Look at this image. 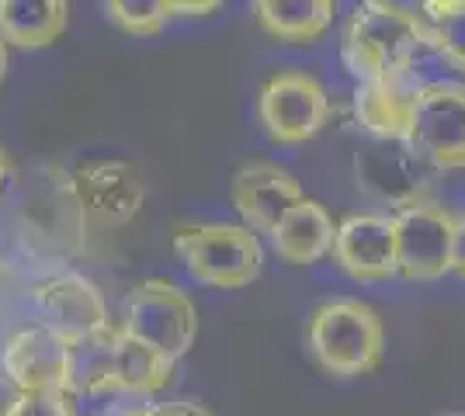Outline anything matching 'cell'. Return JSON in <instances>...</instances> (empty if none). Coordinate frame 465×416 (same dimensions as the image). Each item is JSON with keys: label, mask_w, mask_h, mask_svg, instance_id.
Listing matches in <instances>:
<instances>
[{"label": "cell", "mask_w": 465, "mask_h": 416, "mask_svg": "<svg viewBox=\"0 0 465 416\" xmlns=\"http://www.w3.org/2000/svg\"><path fill=\"white\" fill-rule=\"evenodd\" d=\"M306 198L299 180L292 178L285 167L257 160L236 170L232 178V208L240 212L243 226L251 233H268L285 218L289 208H295L299 201Z\"/></svg>", "instance_id": "4fadbf2b"}, {"label": "cell", "mask_w": 465, "mask_h": 416, "mask_svg": "<svg viewBox=\"0 0 465 416\" xmlns=\"http://www.w3.org/2000/svg\"><path fill=\"white\" fill-rule=\"evenodd\" d=\"M66 0H0V42L18 49H45L66 32Z\"/></svg>", "instance_id": "9a60e30c"}, {"label": "cell", "mask_w": 465, "mask_h": 416, "mask_svg": "<svg viewBox=\"0 0 465 416\" xmlns=\"http://www.w3.org/2000/svg\"><path fill=\"white\" fill-rule=\"evenodd\" d=\"M150 402L153 399L136 396V392H122V389L112 385L108 392L94 396V416H139Z\"/></svg>", "instance_id": "7402d4cb"}, {"label": "cell", "mask_w": 465, "mask_h": 416, "mask_svg": "<svg viewBox=\"0 0 465 416\" xmlns=\"http://www.w3.org/2000/svg\"><path fill=\"white\" fill-rule=\"evenodd\" d=\"M177 257L188 275L213 288H247L264 271V250L257 233L230 222L184 226L174 237Z\"/></svg>", "instance_id": "3957f363"}, {"label": "cell", "mask_w": 465, "mask_h": 416, "mask_svg": "<svg viewBox=\"0 0 465 416\" xmlns=\"http://www.w3.org/2000/svg\"><path fill=\"white\" fill-rule=\"evenodd\" d=\"M333 4L330 0H257L253 15L261 28L292 45H310L323 39L333 24Z\"/></svg>", "instance_id": "2e32d148"}, {"label": "cell", "mask_w": 465, "mask_h": 416, "mask_svg": "<svg viewBox=\"0 0 465 416\" xmlns=\"http://www.w3.org/2000/svg\"><path fill=\"white\" fill-rule=\"evenodd\" d=\"M4 375L11 378L18 392H66L70 389V343L45 326H28L7 340Z\"/></svg>", "instance_id": "8fae6325"}, {"label": "cell", "mask_w": 465, "mask_h": 416, "mask_svg": "<svg viewBox=\"0 0 465 416\" xmlns=\"http://www.w3.org/2000/svg\"><path fill=\"white\" fill-rule=\"evenodd\" d=\"M424 45V15L386 0H369L351 15L341 53H344V66L361 83L396 70H413V60Z\"/></svg>", "instance_id": "6da1fadb"}, {"label": "cell", "mask_w": 465, "mask_h": 416, "mask_svg": "<svg viewBox=\"0 0 465 416\" xmlns=\"http://www.w3.org/2000/svg\"><path fill=\"white\" fill-rule=\"evenodd\" d=\"M455 271L465 277V216L459 218V237H455Z\"/></svg>", "instance_id": "d4e9b609"}, {"label": "cell", "mask_w": 465, "mask_h": 416, "mask_svg": "<svg viewBox=\"0 0 465 416\" xmlns=\"http://www.w3.org/2000/svg\"><path fill=\"white\" fill-rule=\"evenodd\" d=\"M257 115L274 142H285V146L306 142L330 119L327 87L312 73H299V70L278 73L264 83L261 101H257Z\"/></svg>", "instance_id": "52a82bcc"}, {"label": "cell", "mask_w": 465, "mask_h": 416, "mask_svg": "<svg viewBox=\"0 0 465 416\" xmlns=\"http://www.w3.org/2000/svg\"><path fill=\"white\" fill-rule=\"evenodd\" d=\"M219 11V4L215 0H205V4H194V0H171V15H213Z\"/></svg>", "instance_id": "cb8c5ba5"}, {"label": "cell", "mask_w": 465, "mask_h": 416, "mask_svg": "<svg viewBox=\"0 0 465 416\" xmlns=\"http://www.w3.org/2000/svg\"><path fill=\"white\" fill-rule=\"evenodd\" d=\"M4 180H7V157L0 153V188H4Z\"/></svg>", "instance_id": "4316f807"}, {"label": "cell", "mask_w": 465, "mask_h": 416, "mask_svg": "<svg viewBox=\"0 0 465 416\" xmlns=\"http://www.w3.org/2000/svg\"><path fill=\"white\" fill-rule=\"evenodd\" d=\"M396 264L410 281H438L455 271V237L459 218L438 201H413L396 216Z\"/></svg>", "instance_id": "5b68a950"}, {"label": "cell", "mask_w": 465, "mask_h": 416, "mask_svg": "<svg viewBox=\"0 0 465 416\" xmlns=\"http://www.w3.org/2000/svg\"><path fill=\"white\" fill-rule=\"evenodd\" d=\"M410 150L420 153L438 170H462L465 167V83L459 80H434L424 83L413 125H410Z\"/></svg>", "instance_id": "8992f818"}, {"label": "cell", "mask_w": 465, "mask_h": 416, "mask_svg": "<svg viewBox=\"0 0 465 416\" xmlns=\"http://www.w3.org/2000/svg\"><path fill=\"white\" fill-rule=\"evenodd\" d=\"M118 330L177 364L198 337V309L177 285L150 277L129 292Z\"/></svg>", "instance_id": "277c9868"}, {"label": "cell", "mask_w": 465, "mask_h": 416, "mask_svg": "<svg viewBox=\"0 0 465 416\" xmlns=\"http://www.w3.org/2000/svg\"><path fill=\"white\" fill-rule=\"evenodd\" d=\"M115 347L118 326L70 343V396L94 399L115 385Z\"/></svg>", "instance_id": "e0dca14e"}, {"label": "cell", "mask_w": 465, "mask_h": 416, "mask_svg": "<svg viewBox=\"0 0 465 416\" xmlns=\"http://www.w3.org/2000/svg\"><path fill=\"white\" fill-rule=\"evenodd\" d=\"M74 201L97 226H125L146 205V180L125 160H87L70 178Z\"/></svg>", "instance_id": "ba28073f"}, {"label": "cell", "mask_w": 465, "mask_h": 416, "mask_svg": "<svg viewBox=\"0 0 465 416\" xmlns=\"http://www.w3.org/2000/svg\"><path fill=\"white\" fill-rule=\"evenodd\" d=\"M310 351L316 364L330 375L361 378L382 364L386 326H382L379 313L365 302L333 298L312 313Z\"/></svg>", "instance_id": "7a4b0ae2"}, {"label": "cell", "mask_w": 465, "mask_h": 416, "mask_svg": "<svg viewBox=\"0 0 465 416\" xmlns=\"http://www.w3.org/2000/svg\"><path fill=\"white\" fill-rule=\"evenodd\" d=\"M333 237H337V222H333L327 205L302 198L272 229V247L285 264L306 267V264L327 257L333 250Z\"/></svg>", "instance_id": "5bb4252c"}, {"label": "cell", "mask_w": 465, "mask_h": 416, "mask_svg": "<svg viewBox=\"0 0 465 416\" xmlns=\"http://www.w3.org/2000/svg\"><path fill=\"white\" fill-rule=\"evenodd\" d=\"M4 77H7V45L0 42V83H4Z\"/></svg>", "instance_id": "484cf974"}, {"label": "cell", "mask_w": 465, "mask_h": 416, "mask_svg": "<svg viewBox=\"0 0 465 416\" xmlns=\"http://www.w3.org/2000/svg\"><path fill=\"white\" fill-rule=\"evenodd\" d=\"M0 416H77L66 392H18Z\"/></svg>", "instance_id": "44dd1931"}, {"label": "cell", "mask_w": 465, "mask_h": 416, "mask_svg": "<svg viewBox=\"0 0 465 416\" xmlns=\"http://www.w3.org/2000/svg\"><path fill=\"white\" fill-rule=\"evenodd\" d=\"M451 416H465V413H451Z\"/></svg>", "instance_id": "83f0119b"}, {"label": "cell", "mask_w": 465, "mask_h": 416, "mask_svg": "<svg viewBox=\"0 0 465 416\" xmlns=\"http://www.w3.org/2000/svg\"><path fill=\"white\" fill-rule=\"evenodd\" d=\"M174 364L167 357L150 351L146 343L133 340L129 334L118 330V347H115V389L122 392H136V396L153 399L160 389L171 385Z\"/></svg>", "instance_id": "ac0fdd59"}, {"label": "cell", "mask_w": 465, "mask_h": 416, "mask_svg": "<svg viewBox=\"0 0 465 416\" xmlns=\"http://www.w3.org/2000/svg\"><path fill=\"white\" fill-rule=\"evenodd\" d=\"M104 15L129 35H156L171 15V0H112L104 4Z\"/></svg>", "instance_id": "ffe728a7"}, {"label": "cell", "mask_w": 465, "mask_h": 416, "mask_svg": "<svg viewBox=\"0 0 465 416\" xmlns=\"http://www.w3.org/2000/svg\"><path fill=\"white\" fill-rule=\"evenodd\" d=\"M420 91L424 83L413 70L361 80L354 91V115L379 142H407Z\"/></svg>", "instance_id": "7c38bea8"}, {"label": "cell", "mask_w": 465, "mask_h": 416, "mask_svg": "<svg viewBox=\"0 0 465 416\" xmlns=\"http://www.w3.org/2000/svg\"><path fill=\"white\" fill-rule=\"evenodd\" d=\"M32 298H35V309L42 319L39 326L53 330L66 343H77V340L112 326L104 295L97 292L94 281H87L84 275L45 277L35 285Z\"/></svg>", "instance_id": "9c48e42d"}, {"label": "cell", "mask_w": 465, "mask_h": 416, "mask_svg": "<svg viewBox=\"0 0 465 416\" xmlns=\"http://www.w3.org/2000/svg\"><path fill=\"white\" fill-rule=\"evenodd\" d=\"M427 45L438 49L451 66L465 70V0H427Z\"/></svg>", "instance_id": "d6986e66"}, {"label": "cell", "mask_w": 465, "mask_h": 416, "mask_svg": "<svg viewBox=\"0 0 465 416\" xmlns=\"http://www.w3.org/2000/svg\"><path fill=\"white\" fill-rule=\"evenodd\" d=\"M333 260L358 281H386L400 275L396 264V222L382 212H354L337 222Z\"/></svg>", "instance_id": "30bf717a"}, {"label": "cell", "mask_w": 465, "mask_h": 416, "mask_svg": "<svg viewBox=\"0 0 465 416\" xmlns=\"http://www.w3.org/2000/svg\"><path fill=\"white\" fill-rule=\"evenodd\" d=\"M139 416H215L209 406L192 402V399H177V402H150Z\"/></svg>", "instance_id": "603a6c76"}]
</instances>
